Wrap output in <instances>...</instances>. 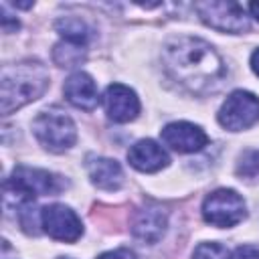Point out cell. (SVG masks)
I'll return each instance as SVG.
<instances>
[{
    "instance_id": "obj_1",
    "label": "cell",
    "mask_w": 259,
    "mask_h": 259,
    "mask_svg": "<svg viewBox=\"0 0 259 259\" xmlns=\"http://www.w3.org/2000/svg\"><path fill=\"white\" fill-rule=\"evenodd\" d=\"M162 61L172 79L198 95L219 91L227 77L219 53L196 36L178 34L168 38L162 47Z\"/></svg>"
},
{
    "instance_id": "obj_2",
    "label": "cell",
    "mask_w": 259,
    "mask_h": 259,
    "mask_svg": "<svg viewBox=\"0 0 259 259\" xmlns=\"http://www.w3.org/2000/svg\"><path fill=\"white\" fill-rule=\"evenodd\" d=\"M49 87V71L38 61L4 65L0 73V109L4 115L38 99Z\"/></svg>"
},
{
    "instance_id": "obj_3",
    "label": "cell",
    "mask_w": 259,
    "mask_h": 259,
    "mask_svg": "<svg viewBox=\"0 0 259 259\" xmlns=\"http://www.w3.org/2000/svg\"><path fill=\"white\" fill-rule=\"evenodd\" d=\"M65 186L67 182H63L57 174H51L40 168L16 166L12 176L4 182V204L14 200V206L22 208L26 204H32L36 196L57 194Z\"/></svg>"
},
{
    "instance_id": "obj_4",
    "label": "cell",
    "mask_w": 259,
    "mask_h": 259,
    "mask_svg": "<svg viewBox=\"0 0 259 259\" xmlns=\"http://www.w3.org/2000/svg\"><path fill=\"white\" fill-rule=\"evenodd\" d=\"M32 134L45 150L55 154L69 150L77 140V127L73 119L61 109L40 111L32 119Z\"/></svg>"
},
{
    "instance_id": "obj_5",
    "label": "cell",
    "mask_w": 259,
    "mask_h": 259,
    "mask_svg": "<svg viewBox=\"0 0 259 259\" xmlns=\"http://www.w3.org/2000/svg\"><path fill=\"white\" fill-rule=\"evenodd\" d=\"M194 10L200 16V20L214 30L231 32V34H239L243 30H249V16H247L245 8L237 2L204 0V2H196Z\"/></svg>"
},
{
    "instance_id": "obj_6",
    "label": "cell",
    "mask_w": 259,
    "mask_h": 259,
    "mask_svg": "<svg viewBox=\"0 0 259 259\" xmlns=\"http://www.w3.org/2000/svg\"><path fill=\"white\" fill-rule=\"evenodd\" d=\"M245 200L231 188H219L210 192L202 202V217L208 225L229 229L245 219Z\"/></svg>"
},
{
    "instance_id": "obj_7",
    "label": "cell",
    "mask_w": 259,
    "mask_h": 259,
    "mask_svg": "<svg viewBox=\"0 0 259 259\" xmlns=\"http://www.w3.org/2000/svg\"><path fill=\"white\" fill-rule=\"evenodd\" d=\"M219 123L229 132H243L249 130L259 121V97L237 89L233 91L219 109Z\"/></svg>"
},
{
    "instance_id": "obj_8",
    "label": "cell",
    "mask_w": 259,
    "mask_h": 259,
    "mask_svg": "<svg viewBox=\"0 0 259 259\" xmlns=\"http://www.w3.org/2000/svg\"><path fill=\"white\" fill-rule=\"evenodd\" d=\"M38 221H40L42 231L55 241L75 243L83 235L81 219L77 217V212L73 208H69L65 204H49V206L40 208Z\"/></svg>"
},
{
    "instance_id": "obj_9",
    "label": "cell",
    "mask_w": 259,
    "mask_h": 259,
    "mask_svg": "<svg viewBox=\"0 0 259 259\" xmlns=\"http://www.w3.org/2000/svg\"><path fill=\"white\" fill-rule=\"evenodd\" d=\"M160 138L170 150L178 154H192L208 144V136L204 134V130L190 121H172L164 125Z\"/></svg>"
},
{
    "instance_id": "obj_10",
    "label": "cell",
    "mask_w": 259,
    "mask_h": 259,
    "mask_svg": "<svg viewBox=\"0 0 259 259\" xmlns=\"http://www.w3.org/2000/svg\"><path fill=\"white\" fill-rule=\"evenodd\" d=\"M103 107L109 119L117 123H127L140 113V99L134 89L121 83H111L103 93Z\"/></svg>"
},
{
    "instance_id": "obj_11",
    "label": "cell",
    "mask_w": 259,
    "mask_h": 259,
    "mask_svg": "<svg viewBox=\"0 0 259 259\" xmlns=\"http://www.w3.org/2000/svg\"><path fill=\"white\" fill-rule=\"evenodd\" d=\"M63 93H65V97H67V101L71 105H75L77 109H83V111H93L97 107V103H99L97 85H95L93 77L83 73V71L73 73L65 81Z\"/></svg>"
},
{
    "instance_id": "obj_12",
    "label": "cell",
    "mask_w": 259,
    "mask_h": 259,
    "mask_svg": "<svg viewBox=\"0 0 259 259\" xmlns=\"http://www.w3.org/2000/svg\"><path fill=\"white\" fill-rule=\"evenodd\" d=\"M127 162L140 172H158L168 166L170 158L154 140H140L127 150Z\"/></svg>"
},
{
    "instance_id": "obj_13",
    "label": "cell",
    "mask_w": 259,
    "mask_h": 259,
    "mask_svg": "<svg viewBox=\"0 0 259 259\" xmlns=\"http://www.w3.org/2000/svg\"><path fill=\"white\" fill-rule=\"evenodd\" d=\"M166 225H168V219H166V212L158 206H146L142 208L136 219H134V227H132V233L138 241L142 243H158L166 231Z\"/></svg>"
},
{
    "instance_id": "obj_14",
    "label": "cell",
    "mask_w": 259,
    "mask_h": 259,
    "mask_svg": "<svg viewBox=\"0 0 259 259\" xmlns=\"http://www.w3.org/2000/svg\"><path fill=\"white\" fill-rule=\"evenodd\" d=\"M91 182L101 190H117L123 184V170L121 166L111 158L91 156L85 164Z\"/></svg>"
},
{
    "instance_id": "obj_15",
    "label": "cell",
    "mask_w": 259,
    "mask_h": 259,
    "mask_svg": "<svg viewBox=\"0 0 259 259\" xmlns=\"http://www.w3.org/2000/svg\"><path fill=\"white\" fill-rule=\"evenodd\" d=\"M55 28L67 42H73L79 47H87L91 32H93L91 26L79 16H63L55 22Z\"/></svg>"
},
{
    "instance_id": "obj_16",
    "label": "cell",
    "mask_w": 259,
    "mask_h": 259,
    "mask_svg": "<svg viewBox=\"0 0 259 259\" xmlns=\"http://www.w3.org/2000/svg\"><path fill=\"white\" fill-rule=\"evenodd\" d=\"M53 59H55V63L59 67H77V65H81L85 61V47L61 40L59 45H55Z\"/></svg>"
},
{
    "instance_id": "obj_17",
    "label": "cell",
    "mask_w": 259,
    "mask_h": 259,
    "mask_svg": "<svg viewBox=\"0 0 259 259\" xmlns=\"http://www.w3.org/2000/svg\"><path fill=\"white\" fill-rule=\"evenodd\" d=\"M192 259H231V251L221 243H200L194 249Z\"/></svg>"
},
{
    "instance_id": "obj_18",
    "label": "cell",
    "mask_w": 259,
    "mask_h": 259,
    "mask_svg": "<svg viewBox=\"0 0 259 259\" xmlns=\"http://www.w3.org/2000/svg\"><path fill=\"white\" fill-rule=\"evenodd\" d=\"M231 259H259V249H255L251 245H243V247L235 249Z\"/></svg>"
},
{
    "instance_id": "obj_19",
    "label": "cell",
    "mask_w": 259,
    "mask_h": 259,
    "mask_svg": "<svg viewBox=\"0 0 259 259\" xmlns=\"http://www.w3.org/2000/svg\"><path fill=\"white\" fill-rule=\"evenodd\" d=\"M97 259H136V255L130 249H115V251L101 253Z\"/></svg>"
},
{
    "instance_id": "obj_20",
    "label": "cell",
    "mask_w": 259,
    "mask_h": 259,
    "mask_svg": "<svg viewBox=\"0 0 259 259\" xmlns=\"http://www.w3.org/2000/svg\"><path fill=\"white\" fill-rule=\"evenodd\" d=\"M18 26H20L18 20H12L10 14L6 12V4H2V28H4V32H12V30H16Z\"/></svg>"
},
{
    "instance_id": "obj_21",
    "label": "cell",
    "mask_w": 259,
    "mask_h": 259,
    "mask_svg": "<svg viewBox=\"0 0 259 259\" xmlns=\"http://www.w3.org/2000/svg\"><path fill=\"white\" fill-rule=\"evenodd\" d=\"M251 69H253L255 75L259 77V49H255L253 55H251Z\"/></svg>"
},
{
    "instance_id": "obj_22",
    "label": "cell",
    "mask_w": 259,
    "mask_h": 259,
    "mask_svg": "<svg viewBox=\"0 0 259 259\" xmlns=\"http://www.w3.org/2000/svg\"><path fill=\"white\" fill-rule=\"evenodd\" d=\"M249 12H251L253 18L259 20V2H251V4H249Z\"/></svg>"
},
{
    "instance_id": "obj_23",
    "label": "cell",
    "mask_w": 259,
    "mask_h": 259,
    "mask_svg": "<svg viewBox=\"0 0 259 259\" xmlns=\"http://www.w3.org/2000/svg\"><path fill=\"white\" fill-rule=\"evenodd\" d=\"M61 259H71V257H61Z\"/></svg>"
}]
</instances>
